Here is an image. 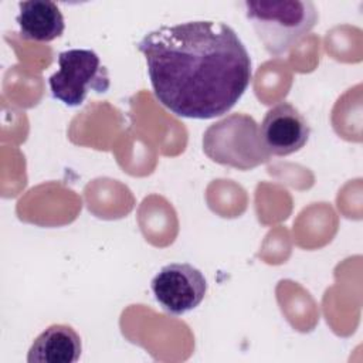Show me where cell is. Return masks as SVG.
Masks as SVG:
<instances>
[{
	"instance_id": "cell-1",
	"label": "cell",
	"mask_w": 363,
	"mask_h": 363,
	"mask_svg": "<svg viewBox=\"0 0 363 363\" xmlns=\"http://www.w3.org/2000/svg\"><path fill=\"white\" fill-rule=\"evenodd\" d=\"M156 99L172 113L213 119L247 91L251 57L233 27L194 20L160 26L138 43Z\"/></svg>"
},
{
	"instance_id": "cell-8",
	"label": "cell",
	"mask_w": 363,
	"mask_h": 363,
	"mask_svg": "<svg viewBox=\"0 0 363 363\" xmlns=\"http://www.w3.org/2000/svg\"><path fill=\"white\" fill-rule=\"evenodd\" d=\"M18 11L16 23L18 24L20 35L26 40L50 43L64 33V17L54 1H20Z\"/></svg>"
},
{
	"instance_id": "cell-2",
	"label": "cell",
	"mask_w": 363,
	"mask_h": 363,
	"mask_svg": "<svg viewBox=\"0 0 363 363\" xmlns=\"http://www.w3.org/2000/svg\"><path fill=\"white\" fill-rule=\"evenodd\" d=\"M245 16L268 54L281 57L318 23L316 6L306 0L245 1Z\"/></svg>"
},
{
	"instance_id": "cell-7",
	"label": "cell",
	"mask_w": 363,
	"mask_h": 363,
	"mask_svg": "<svg viewBox=\"0 0 363 363\" xmlns=\"http://www.w3.org/2000/svg\"><path fill=\"white\" fill-rule=\"evenodd\" d=\"M82 353V342L75 329L65 323H54L44 329L31 343L28 363H75Z\"/></svg>"
},
{
	"instance_id": "cell-4",
	"label": "cell",
	"mask_w": 363,
	"mask_h": 363,
	"mask_svg": "<svg viewBox=\"0 0 363 363\" xmlns=\"http://www.w3.org/2000/svg\"><path fill=\"white\" fill-rule=\"evenodd\" d=\"M60 69L50 79L52 98L67 106H79L89 91L104 94L109 88V77L98 54L92 50L72 48L58 54Z\"/></svg>"
},
{
	"instance_id": "cell-6",
	"label": "cell",
	"mask_w": 363,
	"mask_h": 363,
	"mask_svg": "<svg viewBox=\"0 0 363 363\" xmlns=\"http://www.w3.org/2000/svg\"><path fill=\"white\" fill-rule=\"evenodd\" d=\"M259 135L271 156H288L306 145L311 128L298 108L281 102L265 112Z\"/></svg>"
},
{
	"instance_id": "cell-3",
	"label": "cell",
	"mask_w": 363,
	"mask_h": 363,
	"mask_svg": "<svg viewBox=\"0 0 363 363\" xmlns=\"http://www.w3.org/2000/svg\"><path fill=\"white\" fill-rule=\"evenodd\" d=\"M203 152L213 162L238 170L254 169L271 159L259 125L247 113H231L211 123L203 135Z\"/></svg>"
},
{
	"instance_id": "cell-5",
	"label": "cell",
	"mask_w": 363,
	"mask_h": 363,
	"mask_svg": "<svg viewBox=\"0 0 363 363\" xmlns=\"http://www.w3.org/2000/svg\"><path fill=\"white\" fill-rule=\"evenodd\" d=\"M150 286L163 311L183 315L201 303L207 292V279L189 262H172L160 268Z\"/></svg>"
}]
</instances>
